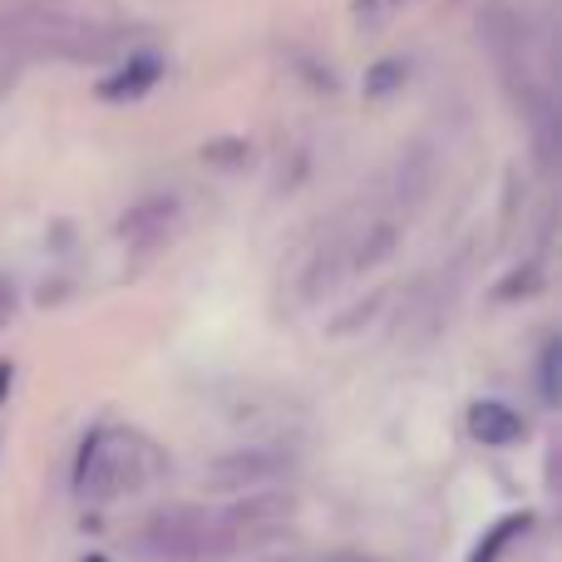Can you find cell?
Instances as JSON below:
<instances>
[{"label":"cell","mask_w":562,"mask_h":562,"mask_svg":"<svg viewBox=\"0 0 562 562\" xmlns=\"http://www.w3.org/2000/svg\"><path fill=\"white\" fill-rule=\"evenodd\" d=\"M158 474V454L144 435L134 429H99L85 445L79 459V494L109 504V498H124L134 488H144Z\"/></svg>","instance_id":"cell-2"},{"label":"cell","mask_w":562,"mask_h":562,"mask_svg":"<svg viewBox=\"0 0 562 562\" xmlns=\"http://www.w3.org/2000/svg\"><path fill=\"white\" fill-rule=\"evenodd\" d=\"M469 429L484 445H514V439H524V419L508 405H498V400H484V405L469 409Z\"/></svg>","instance_id":"cell-6"},{"label":"cell","mask_w":562,"mask_h":562,"mask_svg":"<svg viewBox=\"0 0 562 562\" xmlns=\"http://www.w3.org/2000/svg\"><path fill=\"white\" fill-rule=\"evenodd\" d=\"M524 524H528V518H524ZM524 524H518V518H514V524H504V528H498V533H494V543H488V548H479V553H474V562H494V553L508 543V538H514V528H524Z\"/></svg>","instance_id":"cell-8"},{"label":"cell","mask_w":562,"mask_h":562,"mask_svg":"<svg viewBox=\"0 0 562 562\" xmlns=\"http://www.w3.org/2000/svg\"><path fill=\"white\" fill-rule=\"evenodd\" d=\"M0 45L25 59H99L128 49V15L114 0H0Z\"/></svg>","instance_id":"cell-1"},{"label":"cell","mask_w":562,"mask_h":562,"mask_svg":"<svg viewBox=\"0 0 562 562\" xmlns=\"http://www.w3.org/2000/svg\"><path fill=\"white\" fill-rule=\"evenodd\" d=\"M543 400H558V346H548L543 356Z\"/></svg>","instance_id":"cell-9"},{"label":"cell","mask_w":562,"mask_h":562,"mask_svg":"<svg viewBox=\"0 0 562 562\" xmlns=\"http://www.w3.org/2000/svg\"><path fill=\"white\" fill-rule=\"evenodd\" d=\"M291 464H296V454L286 445H252V449H233V454L213 459L207 479L217 488H233V494H252V488H272Z\"/></svg>","instance_id":"cell-3"},{"label":"cell","mask_w":562,"mask_h":562,"mask_svg":"<svg viewBox=\"0 0 562 562\" xmlns=\"http://www.w3.org/2000/svg\"><path fill=\"white\" fill-rule=\"evenodd\" d=\"M173 217H178L173 198H148V203H138L134 213L119 223V233H124V243H158V237L173 227Z\"/></svg>","instance_id":"cell-5"},{"label":"cell","mask_w":562,"mask_h":562,"mask_svg":"<svg viewBox=\"0 0 562 562\" xmlns=\"http://www.w3.org/2000/svg\"><path fill=\"white\" fill-rule=\"evenodd\" d=\"M10 311H15V286H10V281L0 277V326L10 321Z\"/></svg>","instance_id":"cell-10"},{"label":"cell","mask_w":562,"mask_h":562,"mask_svg":"<svg viewBox=\"0 0 562 562\" xmlns=\"http://www.w3.org/2000/svg\"><path fill=\"white\" fill-rule=\"evenodd\" d=\"M409 79V65L405 59H380L375 69L366 75V99H385V94H395L400 85Z\"/></svg>","instance_id":"cell-7"},{"label":"cell","mask_w":562,"mask_h":562,"mask_svg":"<svg viewBox=\"0 0 562 562\" xmlns=\"http://www.w3.org/2000/svg\"><path fill=\"white\" fill-rule=\"evenodd\" d=\"M158 75H164V59H158V55H128V65L119 69V75L99 79V99H114V104L138 99L144 89L158 85Z\"/></svg>","instance_id":"cell-4"}]
</instances>
